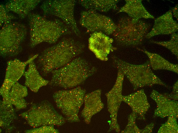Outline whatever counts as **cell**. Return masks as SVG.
Wrapping results in <instances>:
<instances>
[{
  "instance_id": "obj_15",
  "label": "cell",
  "mask_w": 178,
  "mask_h": 133,
  "mask_svg": "<svg viewBox=\"0 0 178 133\" xmlns=\"http://www.w3.org/2000/svg\"><path fill=\"white\" fill-rule=\"evenodd\" d=\"M123 101L131 108L133 112L139 118L144 119V115L150 107L143 90L127 96H123Z\"/></svg>"
},
{
  "instance_id": "obj_16",
  "label": "cell",
  "mask_w": 178,
  "mask_h": 133,
  "mask_svg": "<svg viewBox=\"0 0 178 133\" xmlns=\"http://www.w3.org/2000/svg\"><path fill=\"white\" fill-rule=\"evenodd\" d=\"M25 85L32 92L36 93L42 87L49 83L50 81L40 74L34 60L28 64V69L25 72Z\"/></svg>"
},
{
  "instance_id": "obj_26",
  "label": "cell",
  "mask_w": 178,
  "mask_h": 133,
  "mask_svg": "<svg viewBox=\"0 0 178 133\" xmlns=\"http://www.w3.org/2000/svg\"><path fill=\"white\" fill-rule=\"evenodd\" d=\"M14 84L11 82L4 79L0 89V94L3 98V101H10L9 99V94Z\"/></svg>"
},
{
  "instance_id": "obj_25",
  "label": "cell",
  "mask_w": 178,
  "mask_h": 133,
  "mask_svg": "<svg viewBox=\"0 0 178 133\" xmlns=\"http://www.w3.org/2000/svg\"><path fill=\"white\" fill-rule=\"evenodd\" d=\"M137 115L132 112L129 115L128 124L125 129L121 131L124 133H142V130L139 129L136 124Z\"/></svg>"
},
{
  "instance_id": "obj_9",
  "label": "cell",
  "mask_w": 178,
  "mask_h": 133,
  "mask_svg": "<svg viewBox=\"0 0 178 133\" xmlns=\"http://www.w3.org/2000/svg\"><path fill=\"white\" fill-rule=\"evenodd\" d=\"M79 22L90 32H101L107 35L113 34L116 26L109 17L92 10L82 12Z\"/></svg>"
},
{
  "instance_id": "obj_27",
  "label": "cell",
  "mask_w": 178,
  "mask_h": 133,
  "mask_svg": "<svg viewBox=\"0 0 178 133\" xmlns=\"http://www.w3.org/2000/svg\"><path fill=\"white\" fill-rule=\"evenodd\" d=\"M26 133H58L59 131L54 128V126L44 125L27 130L25 131Z\"/></svg>"
},
{
  "instance_id": "obj_20",
  "label": "cell",
  "mask_w": 178,
  "mask_h": 133,
  "mask_svg": "<svg viewBox=\"0 0 178 133\" xmlns=\"http://www.w3.org/2000/svg\"><path fill=\"white\" fill-rule=\"evenodd\" d=\"M118 1L117 0H82L79 2L87 10L105 12L115 9Z\"/></svg>"
},
{
  "instance_id": "obj_14",
  "label": "cell",
  "mask_w": 178,
  "mask_h": 133,
  "mask_svg": "<svg viewBox=\"0 0 178 133\" xmlns=\"http://www.w3.org/2000/svg\"><path fill=\"white\" fill-rule=\"evenodd\" d=\"M101 90L98 89L86 94L84 98V106L81 115L84 122L89 124L92 117L103 108L101 99Z\"/></svg>"
},
{
  "instance_id": "obj_1",
  "label": "cell",
  "mask_w": 178,
  "mask_h": 133,
  "mask_svg": "<svg viewBox=\"0 0 178 133\" xmlns=\"http://www.w3.org/2000/svg\"><path fill=\"white\" fill-rule=\"evenodd\" d=\"M84 44L72 38H64L57 44L44 50L37 63L42 74L46 75L61 68L83 52Z\"/></svg>"
},
{
  "instance_id": "obj_13",
  "label": "cell",
  "mask_w": 178,
  "mask_h": 133,
  "mask_svg": "<svg viewBox=\"0 0 178 133\" xmlns=\"http://www.w3.org/2000/svg\"><path fill=\"white\" fill-rule=\"evenodd\" d=\"M173 15L170 10L155 19L153 27L145 38L149 39L156 35L172 34L177 31L178 25L173 19Z\"/></svg>"
},
{
  "instance_id": "obj_24",
  "label": "cell",
  "mask_w": 178,
  "mask_h": 133,
  "mask_svg": "<svg viewBox=\"0 0 178 133\" xmlns=\"http://www.w3.org/2000/svg\"><path fill=\"white\" fill-rule=\"evenodd\" d=\"M28 94V90L26 87L17 82L13 85L10 92L9 96L24 98Z\"/></svg>"
},
{
  "instance_id": "obj_18",
  "label": "cell",
  "mask_w": 178,
  "mask_h": 133,
  "mask_svg": "<svg viewBox=\"0 0 178 133\" xmlns=\"http://www.w3.org/2000/svg\"><path fill=\"white\" fill-rule=\"evenodd\" d=\"M125 4L119 10L118 12L127 14L129 16L136 19L152 18L154 17L146 10L142 3V0H125Z\"/></svg>"
},
{
  "instance_id": "obj_7",
  "label": "cell",
  "mask_w": 178,
  "mask_h": 133,
  "mask_svg": "<svg viewBox=\"0 0 178 133\" xmlns=\"http://www.w3.org/2000/svg\"><path fill=\"white\" fill-rule=\"evenodd\" d=\"M36 17V34L30 36L31 47L43 42L54 43L61 36L72 33L65 24L59 20H49L39 16Z\"/></svg>"
},
{
  "instance_id": "obj_6",
  "label": "cell",
  "mask_w": 178,
  "mask_h": 133,
  "mask_svg": "<svg viewBox=\"0 0 178 133\" xmlns=\"http://www.w3.org/2000/svg\"><path fill=\"white\" fill-rule=\"evenodd\" d=\"M21 116L34 128L44 125L60 126L66 121L49 101L44 100L34 105Z\"/></svg>"
},
{
  "instance_id": "obj_8",
  "label": "cell",
  "mask_w": 178,
  "mask_h": 133,
  "mask_svg": "<svg viewBox=\"0 0 178 133\" xmlns=\"http://www.w3.org/2000/svg\"><path fill=\"white\" fill-rule=\"evenodd\" d=\"M76 2L74 0L47 1L43 3L42 8L45 14L58 17L72 33L79 36L80 31L74 16Z\"/></svg>"
},
{
  "instance_id": "obj_19",
  "label": "cell",
  "mask_w": 178,
  "mask_h": 133,
  "mask_svg": "<svg viewBox=\"0 0 178 133\" xmlns=\"http://www.w3.org/2000/svg\"><path fill=\"white\" fill-rule=\"evenodd\" d=\"M148 57L151 68L155 70H166L178 73L177 64L172 63L159 54L150 52L146 50H141Z\"/></svg>"
},
{
  "instance_id": "obj_21",
  "label": "cell",
  "mask_w": 178,
  "mask_h": 133,
  "mask_svg": "<svg viewBox=\"0 0 178 133\" xmlns=\"http://www.w3.org/2000/svg\"><path fill=\"white\" fill-rule=\"evenodd\" d=\"M0 127L6 128L16 119V116L10 101H3L0 104Z\"/></svg>"
},
{
  "instance_id": "obj_2",
  "label": "cell",
  "mask_w": 178,
  "mask_h": 133,
  "mask_svg": "<svg viewBox=\"0 0 178 133\" xmlns=\"http://www.w3.org/2000/svg\"><path fill=\"white\" fill-rule=\"evenodd\" d=\"M96 68L85 59L76 57L64 66L52 71L49 84L69 89L83 83L95 73Z\"/></svg>"
},
{
  "instance_id": "obj_28",
  "label": "cell",
  "mask_w": 178,
  "mask_h": 133,
  "mask_svg": "<svg viewBox=\"0 0 178 133\" xmlns=\"http://www.w3.org/2000/svg\"><path fill=\"white\" fill-rule=\"evenodd\" d=\"M9 99L12 104L17 109H24L27 107V103L24 98L9 96Z\"/></svg>"
},
{
  "instance_id": "obj_10",
  "label": "cell",
  "mask_w": 178,
  "mask_h": 133,
  "mask_svg": "<svg viewBox=\"0 0 178 133\" xmlns=\"http://www.w3.org/2000/svg\"><path fill=\"white\" fill-rule=\"evenodd\" d=\"M124 75L120 70H118L117 76L115 82L111 90L106 94L107 100V108L111 118L109 129L108 131L114 130L119 132L120 130L118 123V112L122 101L123 84Z\"/></svg>"
},
{
  "instance_id": "obj_17",
  "label": "cell",
  "mask_w": 178,
  "mask_h": 133,
  "mask_svg": "<svg viewBox=\"0 0 178 133\" xmlns=\"http://www.w3.org/2000/svg\"><path fill=\"white\" fill-rule=\"evenodd\" d=\"M38 56L36 54L25 61L17 59L10 60L7 63L5 79L14 84L24 75L26 66Z\"/></svg>"
},
{
  "instance_id": "obj_5",
  "label": "cell",
  "mask_w": 178,
  "mask_h": 133,
  "mask_svg": "<svg viewBox=\"0 0 178 133\" xmlns=\"http://www.w3.org/2000/svg\"><path fill=\"white\" fill-rule=\"evenodd\" d=\"M86 92L85 89L79 86L54 93V100L66 121L71 123L80 121L78 113L84 103Z\"/></svg>"
},
{
  "instance_id": "obj_30",
  "label": "cell",
  "mask_w": 178,
  "mask_h": 133,
  "mask_svg": "<svg viewBox=\"0 0 178 133\" xmlns=\"http://www.w3.org/2000/svg\"><path fill=\"white\" fill-rule=\"evenodd\" d=\"M174 16L176 18L178 17V6L177 5H176L173 8L172 10ZM172 13V14H173Z\"/></svg>"
},
{
  "instance_id": "obj_29",
  "label": "cell",
  "mask_w": 178,
  "mask_h": 133,
  "mask_svg": "<svg viewBox=\"0 0 178 133\" xmlns=\"http://www.w3.org/2000/svg\"><path fill=\"white\" fill-rule=\"evenodd\" d=\"M167 94L168 96L171 99L174 100L178 99V81H177L174 85L173 90L171 94Z\"/></svg>"
},
{
  "instance_id": "obj_4",
  "label": "cell",
  "mask_w": 178,
  "mask_h": 133,
  "mask_svg": "<svg viewBox=\"0 0 178 133\" xmlns=\"http://www.w3.org/2000/svg\"><path fill=\"white\" fill-rule=\"evenodd\" d=\"M113 34L117 43L122 46H136L142 42L148 33L149 26L144 21L129 16L118 21Z\"/></svg>"
},
{
  "instance_id": "obj_3",
  "label": "cell",
  "mask_w": 178,
  "mask_h": 133,
  "mask_svg": "<svg viewBox=\"0 0 178 133\" xmlns=\"http://www.w3.org/2000/svg\"><path fill=\"white\" fill-rule=\"evenodd\" d=\"M112 59L115 66L126 77L134 90L154 84L166 85L153 72L149 61L142 64L135 65L115 56Z\"/></svg>"
},
{
  "instance_id": "obj_11",
  "label": "cell",
  "mask_w": 178,
  "mask_h": 133,
  "mask_svg": "<svg viewBox=\"0 0 178 133\" xmlns=\"http://www.w3.org/2000/svg\"><path fill=\"white\" fill-rule=\"evenodd\" d=\"M113 41L112 38L102 32H94L88 39V48L97 59L106 61L112 50Z\"/></svg>"
},
{
  "instance_id": "obj_23",
  "label": "cell",
  "mask_w": 178,
  "mask_h": 133,
  "mask_svg": "<svg viewBox=\"0 0 178 133\" xmlns=\"http://www.w3.org/2000/svg\"><path fill=\"white\" fill-rule=\"evenodd\" d=\"M176 118L173 116L168 117L167 121L161 126L159 133H177L178 125Z\"/></svg>"
},
{
  "instance_id": "obj_12",
  "label": "cell",
  "mask_w": 178,
  "mask_h": 133,
  "mask_svg": "<svg viewBox=\"0 0 178 133\" xmlns=\"http://www.w3.org/2000/svg\"><path fill=\"white\" fill-rule=\"evenodd\" d=\"M150 97L156 103L157 107L155 110L154 116L163 118L173 116L178 118V102L172 100L167 94H162L157 91H152Z\"/></svg>"
},
{
  "instance_id": "obj_22",
  "label": "cell",
  "mask_w": 178,
  "mask_h": 133,
  "mask_svg": "<svg viewBox=\"0 0 178 133\" xmlns=\"http://www.w3.org/2000/svg\"><path fill=\"white\" fill-rule=\"evenodd\" d=\"M152 42L166 47L178 58V39L177 34L175 33L172 34L171 39L169 41H152Z\"/></svg>"
}]
</instances>
